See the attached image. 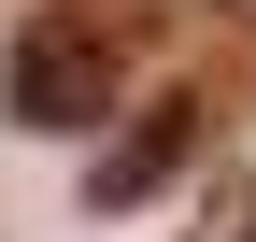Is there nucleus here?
<instances>
[{
	"mask_svg": "<svg viewBox=\"0 0 256 242\" xmlns=\"http://www.w3.org/2000/svg\"><path fill=\"white\" fill-rule=\"evenodd\" d=\"M142 72H156L142 0H57V14H28L14 57H0V114L43 128V142H72V128H100V114H128Z\"/></svg>",
	"mask_w": 256,
	"mask_h": 242,
	"instance_id": "nucleus-1",
	"label": "nucleus"
},
{
	"mask_svg": "<svg viewBox=\"0 0 256 242\" xmlns=\"http://www.w3.org/2000/svg\"><path fill=\"white\" fill-rule=\"evenodd\" d=\"M185 157H200V100H156L142 128H128V142H114L100 171H86V214H142V200L171 186Z\"/></svg>",
	"mask_w": 256,
	"mask_h": 242,
	"instance_id": "nucleus-2",
	"label": "nucleus"
},
{
	"mask_svg": "<svg viewBox=\"0 0 256 242\" xmlns=\"http://www.w3.org/2000/svg\"><path fill=\"white\" fill-rule=\"evenodd\" d=\"M185 242H256V186H214V200H200V228H185Z\"/></svg>",
	"mask_w": 256,
	"mask_h": 242,
	"instance_id": "nucleus-3",
	"label": "nucleus"
}]
</instances>
